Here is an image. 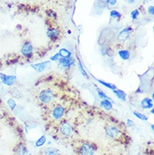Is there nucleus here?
Masks as SVG:
<instances>
[{"label":"nucleus","mask_w":154,"mask_h":155,"mask_svg":"<svg viewBox=\"0 0 154 155\" xmlns=\"http://www.w3.org/2000/svg\"><path fill=\"white\" fill-rule=\"evenodd\" d=\"M133 114H134L135 116H136L137 118H139L140 120H142V121H147V116L144 115V114H142V113L134 111L133 112Z\"/></svg>","instance_id":"nucleus-22"},{"label":"nucleus","mask_w":154,"mask_h":155,"mask_svg":"<svg viewBox=\"0 0 154 155\" xmlns=\"http://www.w3.org/2000/svg\"></svg>","instance_id":"nucleus-35"},{"label":"nucleus","mask_w":154,"mask_h":155,"mask_svg":"<svg viewBox=\"0 0 154 155\" xmlns=\"http://www.w3.org/2000/svg\"><path fill=\"white\" fill-rule=\"evenodd\" d=\"M113 93L115 94V95L121 101H127V94L125 91H123L121 89H116L115 90H113Z\"/></svg>","instance_id":"nucleus-13"},{"label":"nucleus","mask_w":154,"mask_h":155,"mask_svg":"<svg viewBox=\"0 0 154 155\" xmlns=\"http://www.w3.org/2000/svg\"><path fill=\"white\" fill-rule=\"evenodd\" d=\"M45 155H59V153L54 147H47L45 150Z\"/></svg>","instance_id":"nucleus-18"},{"label":"nucleus","mask_w":154,"mask_h":155,"mask_svg":"<svg viewBox=\"0 0 154 155\" xmlns=\"http://www.w3.org/2000/svg\"><path fill=\"white\" fill-rule=\"evenodd\" d=\"M4 77H5V74L2 73H0V84H3V82H4Z\"/></svg>","instance_id":"nucleus-29"},{"label":"nucleus","mask_w":154,"mask_h":155,"mask_svg":"<svg viewBox=\"0 0 154 155\" xmlns=\"http://www.w3.org/2000/svg\"><path fill=\"white\" fill-rule=\"evenodd\" d=\"M65 114V108L63 105H56L51 111L52 117L56 120L61 119Z\"/></svg>","instance_id":"nucleus-4"},{"label":"nucleus","mask_w":154,"mask_h":155,"mask_svg":"<svg viewBox=\"0 0 154 155\" xmlns=\"http://www.w3.org/2000/svg\"><path fill=\"white\" fill-rule=\"evenodd\" d=\"M54 97H55L54 92L52 91L51 89H49L41 90L39 94L40 101L44 104L50 103L51 101L53 100Z\"/></svg>","instance_id":"nucleus-1"},{"label":"nucleus","mask_w":154,"mask_h":155,"mask_svg":"<svg viewBox=\"0 0 154 155\" xmlns=\"http://www.w3.org/2000/svg\"><path fill=\"white\" fill-rule=\"evenodd\" d=\"M153 111H154V110H153V107H152V110H151V113H152V114H153Z\"/></svg>","instance_id":"nucleus-33"},{"label":"nucleus","mask_w":154,"mask_h":155,"mask_svg":"<svg viewBox=\"0 0 154 155\" xmlns=\"http://www.w3.org/2000/svg\"><path fill=\"white\" fill-rule=\"evenodd\" d=\"M7 104H8V107H9V109L11 111H14L16 108V106H17V103H16V101L13 98H9L7 100Z\"/></svg>","instance_id":"nucleus-20"},{"label":"nucleus","mask_w":154,"mask_h":155,"mask_svg":"<svg viewBox=\"0 0 154 155\" xmlns=\"http://www.w3.org/2000/svg\"><path fill=\"white\" fill-rule=\"evenodd\" d=\"M51 63V61H46V62H43V63H40L36 64H32L30 65L31 67L36 73H41L46 70V68L47 67V65Z\"/></svg>","instance_id":"nucleus-9"},{"label":"nucleus","mask_w":154,"mask_h":155,"mask_svg":"<svg viewBox=\"0 0 154 155\" xmlns=\"http://www.w3.org/2000/svg\"><path fill=\"white\" fill-rule=\"evenodd\" d=\"M60 131L63 133V135L66 136V137H70L72 133V127L68 122H63L61 125L60 127Z\"/></svg>","instance_id":"nucleus-7"},{"label":"nucleus","mask_w":154,"mask_h":155,"mask_svg":"<svg viewBox=\"0 0 154 155\" xmlns=\"http://www.w3.org/2000/svg\"><path fill=\"white\" fill-rule=\"evenodd\" d=\"M17 153L19 155H25L27 153V150H26V148L23 146H21L18 148V150H17Z\"/></svg>","instance_id":"nucleus-25"},{"label":"nucleus","mask_w":154,"mask_h":155,"mask_svg":"<svg viewBox=\"0 0 154 155\" xmlns=\"http://www.w3.org/2000/svg\"><path fill=\"white\" fill-rule=\"evenodd\" d=\"M96 90H97V93H98V95H99V97L100 98V99H109V100H111V101H112V99H111V98H110L109 96L107 95L106 94L104 93V91H102V90H100L99 89H96Z\"/></svg>","instance_id":"nucleus-19"},{"label":"nucleus","mask_w":154,"mask_h":155,"mask_svg":"<svg viewBox=\"0 0 154 155\" xmlns=\"http://www.w3.org/2000/svg\"><path fill=\"white\" fill-rule=\"evenodd\" d=\"M60 55V57H64V58H69L72 57V52L70 51H68L66 48H62L60 49V51L58 52Z\"/></svg>","instance_id":"nucleus-16"},{"label":"nucleus","mask_w":154,"mask_h":155,"mask_svg":"<svg viewBox=\"0 0 154 155\" xmlns=\"http://www.w3.org/2000/svg\"><path fill=\"white\" fill-rule=\"evenodd\" d=\"M16 81H17V77L15 75H6L5 74L3 84L7 86H12L13 84H15Z\"/></svg>","instance_id":"nucleus-10"},{"label":"nucleus","mask_w":154,"mask_h":155,"mask_svg":"<svg viewBox=\"0 0 154 155\" xmlns=\"http://www.w3.org/2000/svg\"><path fill=\"white\" fill-rule=\"evenodd\" d=\"M127 125H128V127H133V126H134V122H133V121H132L130 119L127 120Z\"/></svg>","instance_id":"nucleus-30"},{"label":"nucleus","mask_w":154,"mask_h":155,"mask_svg":"<svg viewBox=\"0 0 154 155\" xmlns=\"http://www.w3.org/2000/svg\"><path fill=\"white\" fill-rule=\"evenodd\" d=\"M106 2L109 5L114 6V5H115L116 3H117V0H106Z\"/></svg>","instance_id":"nucleus-28"},{"label":"nucleus","mask_w":154,"mask_h":155,"mask_svg":"<svg viewBox=\"0 0 154 155\" xmlns=\"http://www.w3.org/2000/svg\"><path fill=\"white\" fill-rule=\"evenodd\" d=\"M79 68L80 72H81V73H82V75L84 76L85 78H88V76L87 73L85 71V69L83 68V65L81 63V62H79Z\"/></svg>","instance_id":"nucleus-24"},{"label":"nucleus","mask_w":154,"mask_h":155,"mask_svg":"<svg viewBox=\"0 0 154 155\" xmlns=\"http://www.w3.org/2000/svg\"><path fill=\"white\" fill-rule=\"evenodd\" d=\"M151 128H152V130H153V125H152V126H151Z\"/></svg>","instance_id":"nucleus-34"},{"label":"nucleus","mask_w":154,"mask_h":155,"mask_svg":"<svg viewBox=\"0 0 154 155\" xmlns=\"http://www.w3.org/2000/svg\"><path fill=\"white\" fill-rule=\"evenodd\" d=\"M104 130H105L106 135L111 138H118L120 135V130L113 125H107L106 127H104Z\"/></svg>","instance_id":"nucleus-2"},{"label":"nucleus","mask_w":154,"mask_h":155,"mask_svg":"<svg viewBox=\"0 0 154 155\" xmlns=\"http://www.w3.org/2000/svg\"><path fill=\"white\" fill-rule=\"evenodd\" d=\"M110 15H111V18H113V19H120L121 15H120L118 11H116V10H111V13H110Z\"/></svg>","instance_id":"nucleus-23"},{"label":"nucleus","mask_w":154,"mask_h":155,"mask_svg":"<svg viewBox=\"0 0 154 155\" xmlns=\"http://www.w3.org/2000/svg\"><path fill=\"white\" fill-rule=\"evenodd\" d=\"M118 56L120 57V59L124 60V61H127V60L130 59V53L128 50L123 49V50H120V51H118Z\"/></svg>","instance_id":"nucleus-14"},{"label":"nucleus","mask_w":154,"mask_h":155,"mask_svg":"<svg viewBox=\"0 0 154 155\" xmlns=\"http://www.w3.org/2000/svg\"><path fill=\"white\" fill-rule=\"evenodd\" d=\"M153 6H150L148 8V12L151 15H153Z\"/></svg>","instance_id":"nucleus-31"},{"label":"nucleus","mask_w":154,"mask_h":155,"mask_svg":"<svg viewBox=\"0 0 154 155\" xmlns=\"http://www.w3.org/2000/svg\"><path fill=\"white\" fill-rule=\"evenodd\" d=\"M46 141H47V138H46L45 136L40 137L39 139L36 142V147H40V146L44 145V143H46Z\"/></svg>","instance_id":"nucleus-21"},{"label":"nucleus","mask_w":154,"mask_h":155,"mask_svg":"<svg viewBox=\"0 0 154 155\" xmlns=\"http://www.w3.org/2000/svg\"><path fill=\"white\" fill-rule=\"evenodd\" d=\"M98 82H99L100 84H102L103 86L108 88V89H111V90H115V89H117V87L115 86V84H111V83H108V82H105V81H103V80H98Z\"/></svg>","instance_id":"nucleus-17"},{"label":"nucleus","mask_w":154,"mask_h":155,"mask_svg":"<svg viewBox=\"0 0 154 155\" xmlns=\"http://www.w3.org/2000/svg\"><path fill=\"white\" fill-rule=\"evenodd\" d=\"M60 58V55L59 53H56L54 56L51 57L50 58V61H53V62H56V61H58Z\"/></svg>","instance_id":"nucleus-27"},{"label":"nucleus","mask_w":154,"mask_h":155,"mask_svg":"<svg viewBox=\"0 0 154 155\" xmlns=\"http://www.w3.org/2000/svg\"><path fill=\"white\" fill-rule=\"evenodd\" d=\"M33 52H34V47H33V45H32L31 42L25 41L21 47V53L23 54V56L29 58L32 56Z\"/></svg>","instance_id":"nucleus-3"},{"label":"nucleus","mask_w":154,"mask_h":155,"mask_svg":"<svg viewBox=\"0 0 154 155\" xmlns=\"http://www.w3.org/2000/svg\"><path fill=\"white\" fill-rule=\"evenodd\" d=\"M135 1H136V0H128V3L131 4H133Z\"/></svg>","instance_id":"nucleus-32"},{"label":"nucleus","mask_w":154,"mask_h":155,"mask_svg":"<svg viewBox=\"0 0 154 155\" xmlns=\"http://www.w3.org/2000/svg\"><path fill=\"white\" fill-rule=\"evenodd\" d=\"M58 63H59V65L62 67V68L68 69V68H71L72 65H73V64H74V63H75V60L73 59L72 57H69V58L60 57L59 60H58Z\"/></svg>","instance_id":"nucleus-6"},{"label":"nucleus","mask_w":154,"mask_h":155,"mask_svg":"<svg viewBox=\"0 0 154 155\" xmlns=\"http://www.w3.org/2000/svg\"><path fill=\"white\" fill-rule=\"evenodd\" d=\"M100 105L104 110H106V111H111V110H112V108H113L112 101L109 100V99H102L101 102H100Z\"/></svg>","instance_id":"nucleus-15"},{"label":"nucleus","mask_w":154,"mask_h":155,"mask_svg":"<svg viewBox=\"0 0 154 155\" xmlns=\"http://www.w3.org/2000/svg\"><path fill=\"white\" fill-rule=\"evenodd\" d=\"M132 31V29L130 27H127V28L123 29L119 33L118 35V40L121 42H124L129 38L130 36V33Z\"/></svg>","instance_id":"nucleus-8"},{"label":"nucleus","mask_w":154,"mask_h":155,"mask_svg":"<svg viewBox=\"0 0 154 155\" xmlns=\"http://www.w3.org/2000/svg\"><path fill=\"white\" fill-rule=\"evenodd\" d=\"M139 16V11L138 9H134L133 11H131L130 13V17L132 20H136Z\"/></svg>","instance_id":"nucleus-26"},{"label":"nucleus","mask_w":154,"mask_h":155,"mask_svg":"<svg viewBox=\"0 0 154 155\" xmlns=\"http://www.w3.org/2000/svg\"><path fill=\"white\" fill-rule=\"evenodd\" d=\"M47 37L51 40H56L59 36V31L56 29L51 28L49 29L47 32Z\"/></svg>","instance_id":"nucleus-12"},{"label":"nucleus","mask_w":154,"mask_h":155,"mask_svg":"<svg viewBox=\"0 0 154 155\" xmlns=\"http://www.w3.org/2000/svg\"><path fill=\"white\" fill-rule=\"evenodd\" d=\"M95 152V148L93 145L85 143L83 144L80 148V153L81 155H94Z\"/></svg>","instance_id":"nucleus-5"},{"label":"nucleus","mask_w":154,"mask_h":155,"mask_svg":"<svg viewBox=\"0 0 154 155\" xmlns=\"http://www.w3.org/2000/svg\"><path fill=\"white\" fill-rule=\"evenodd\" d=\"M141 106L142 109L146 110V109H151V108L153 107V102H152V99L150 98H144L141 101Z\"/></svg>","instance_id":"nucleus-11"}]
</instances>
